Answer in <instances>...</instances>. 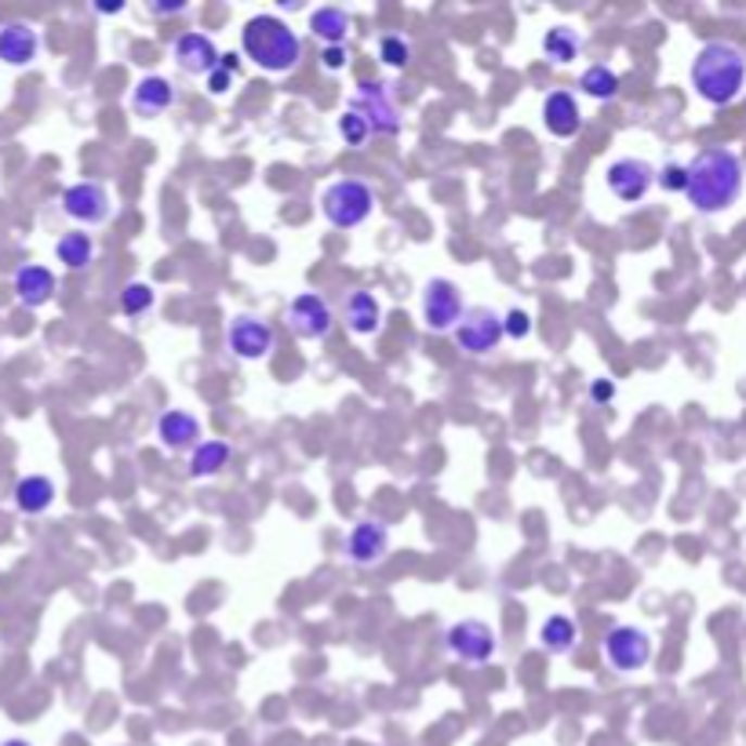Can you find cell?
<instances>
[{"instance_id": "1", "label": "cell", "mask_w": 746, "mask_h": 746, "mask_svg": "<svg viewBox=\"0 0 746 746\" xmlns=\"http://www.w3.org/2000/svg\"><path fill=\"white\" fill-rule=\"evenodd\" d=\"M746 168L743 157L729 147H707L688 161V204L699 215H721L743 197Z\"/></svg>"}, {"instance_id": "2", "label": "cell", "mask_w": 746, "mask_h": 746, "mask_svg": "<svg viewBox=\"0 0 746 746\" xmlns=\"http://www.w3.org/2000/svg\"><path fill=\"white\" fill-rule=\"evenodd\" d=\"M692 88L707 106H732L746 91V51L732 40H707L692 59Z\"/></svg>"}, {"instance_id": "3", "label": "cell", "mask_w": 746, "mask_h": 746, "mask_svg": "<svg viewBox=\"0 0 746 746\" xmlns=\"http://www.w3.org/2000/svg\"><path fill=\"white\" fill-rule=\"evenodd\" d=\"M241 51L266 74H292L303 59V40L277 15H252L241 29Z\"/></svg>"}, {"instance_id": "4", "label": "cell", "mask_w": 746, "mask_h": 746, "mask_svg": "<svg viewBox=\"0 0 746 746\" xmlns=\"http://www.w3.org/2000/svg\"><path fill=\"white\" fill-rule=\"evenodd\" d=\"M376 208V190L365 179H336L320 193V215L336 230H357Z\"/></svg>"}, {"instance_id": "5", "label": "cell", "mask_w": 746, "mask_h": 746, "mask_svg": "<svg viewBox=\"0 0 746 746\" xmlns=\"http://www.w3.org/2000/svg\"><path fill=\"white\" fill-rule=\"evenodd\" d=\"M600 648H605V659L608 667L616 673H637L645 670L652 662V652H656V641L645 627H634V623H616L612 630L600 641Z\"/></svg>"}, {"instance_id": "6", "label": "cell", "mask_w": 746, "mask_h": 746, "mask_svg": "<svg viewBox=\"0 0 746 746\" xmlns=\"http://www.w3.org/2000/svg\"><path fill=\"white\" fill-rule=\"evenodd\" d=\"M452 336H455V346H459L463 354L489 357L492 350H500V343L506 339L503 314H495L492 306H466L459 328H455Z\"/></svg>"}, {"instance_id": "7", "label": "cell", "mask_w": 746, "mask_h": 746, "mask_svg": "<svg viewBox=\"0 0 746 746\" xmlns=\"http://www.w3.org/2000/svg\"><path fill=\"white\" fill-rule=\"evenodd\" d=\"M422 325L430 331H455L459 328V320L466 314V303H463V292L459 285L448 281V277H430L427 285H422Z\"/></svg>"}, {"instance_id": "8", "label": "cell", "mask_w": 746, "mask_h": 746, "mask_svg": "<svg viewBox=\"0 0 746 746\" xmlns=\"http://www.w3.org/2000/svg\"><path fill=\"white\" fill-rule=\"evenodd\" d=\"M444 645H448L452 656L466 662V667H484V662L500 652V634H495L484 619H459V623L448 627Z\"/></svg>"}, {"instance_id": "9", "label": "cell", "mask_w": 746, "mask_h": 746, "mask_svg": "<svg viewBox=\"0 0 746 746\" xmlns=\"http://www.w3.org/2000/svg\"><path fill=\"white\" fill-rule=\"evenodd\" d=\"M346 110L361 113L371 131L376 135H397L401 131V113H397V102L390 99V91L382 80H365V85H357V91L350 96Z\"/></svg>"}, {"instance_id": "10", "label": "cell", "mask_w": 746, "mask_h": 746, "mask_svg": "<svg viewBox=\"0 0 746 746\" xmlns=\"http://www.w3.org/2000/svg\"><path fill=\"white\" fill-rule=\"evenodd\" d=\"M285 317H288V328H292L299 339H306V343L328 339V331L336 328V314H331L328 299L320 292H299L292 303H288Z\"/></svg>"}, {"instance_id": "11", "label": "cell", "mask_w": 746, "mask_h": 746, "mask_svg": "<svg viewBox=\"0 0 746 746\" xmlns=\"http://www.w3.org/2000/svg\"><path fill=\"white\" fill-rule=\"evenodd\" d=\"M277 336L269 328V320L255 317V314H237L226 328V346L237 361H263L274 350Z\"/></svg>"}, {"instance_id": "12", "label": "cell", "mask_w": 746, "mask_h": 746, "mask_svg": "<svg viewBox=\"0 0 746 746\" xmlns=\"http://www.w3.org/2000/svg\"><path fill=\"white\" fill-rule=\"evenodd\" d=\"M656 168L641 157H619L605 168V186L612 190V197H619L623 204H637L645 201L648 190L656 186Z\"/></svg>"}, {"instance_id": "13", "label": "cell", "mask_w": 746, "mask_h": 746, "mask_svg": "<svg viewBox=\"0 0 746 746\" xmlns=\"http://www.w3.org/2000/svg\"><path fill=\"white\" fill-rule=\"evenodd\" d=\"M62 212L80 226H102L113 212L110 190L102 182H74L62 193Z\"/></svg>"}, {"instance_id": "14", "label": "cell", "mask_w": 746, "mask_h": 746, "mask_svg": "<svg viewBox=\"0 0 746 746\" xmlns=\"http://www.w3.org/2000/svg\"><path fill=\"white\" fill-rule=\"evenodd\" d=\"M343 546H346V557L357 568H371L390 554V528L376 521V517H361V521L346 532Z\"/></svg>"}, {"instance_id": "15", "label": "cell", "mask_w": 746, "mask_h": 746, "mask_svg": "<svg viewBox=\"0 0 746 746\" xmlns=\"http://www.w3.org/2000/svg\"><path fill=\"white\" fill-rule=\"evenodd\" d=\"M219 62H223V51L208 34H182L175 40V66H179L182 74L208 77Z\"/></svg>"}, {"instance_id": "16", "label": "cell", "mask_w": 746, "mask_h": 746, "mask_svg": "<svg viewBox=\"0 0 746 746\" xmlns=\"http://www.w3.org/2000/svg\"><path fill=\"white\" fill-rule=\"evenodd\" d=\"M157 441L168 452H193L201 444V419L186 408H168L157 416Z\"/></svg>"}, {"instance_id": "17", "label": "cell", "mask_w": 746, "mask_h": 746, "mask_svg": "<svg viewBox=\"0 0 746 746\" xmlns=\"http://www.w3.org/2000/svg\"><path fill=\"white\" fill-rule=\"evenodd\" d=\"M543 128L557 135V139H572L583 128V113H579V102L572 91L557 88L543 99Z\"/></svg>"}, {"instance_id": "18", "label": "cell", "mask_w": 746, "mask_h": 746, "mask_svg": "<svg viewBox=\"0 0 746 746\" xmlns=\"http://www.w3.org/2000/svg\"><path fill=\"white\" fill-rule=\"evenodd\" d=\"M172 102H175V88H172V80L161 74L142 77L139 85L131 88V110L139 113V117H161Z\"/></svg>"}, {"instance_id": "19", "label": "cell", "mask_w": 746, "mask_h": 746, "mask_svg": "<svg viewBox=\"0 0 746 746\" xmlns=\"http://www.w3.org/2000/svg\"><path fill=\"white\" fill-rule=\"evenodd\" d=\"M37 48H40V37L34 26L8 23L0 29V62H8V66H29L37 59Z\"/></svg>"}, {"instance_id": "20", "label": "cell", "mask_w": 746, "mask_h": 746, "mask_svg": "<svg viewBox=\"0 0 746 746\" xmlns=\"http://www.w3.org/2000/svg\"><path fill=\"white\" fill-rule=\"evenodd\" d=\"M343 317H346V328L354 331V336H376L382 328V303L365 288H357V292L346 295L343 303Z\"/></svg>"}, {"instance_id": "21", "label": "cell", "mask_w": 746, "mask_h": 746, "mask_svg": "<svg viewBox=\"0 0 746 746\" xmlns=\"http://www.w3.org/2000/svg\"><path fill=\"white\" fill-rule=\"evenodd\" d=\"M15 295L23 306H45L55 295V274L48 266L29 263L15 274Z\"/></svg>"}, {"instance_id": "22", "label": "cell", "mask_w": 746, "mask_h": 746, "mask_svg": "<svg viewBox=\"0 0 746 746\" xmlns=\"http://www.w3.org/2000/svg\"><path fill=\"white\" fill-rule=\"evenodd\" d=\"M350 26H354V18H350L346 8H339V4H325V8H317V12H309V34L317 40H325V48L346 45Z\"/></svg>"}, {"instance_id": "23", "label": "cell", "mask_w": 746, "mask_h": 746, "mask_svg": "<svg viewBox=\"0 0 746 746\" xmlns=\"http://www.w3.org/2000/svg\"><path fill=\"white\" fill-rule=\"evenodd\" d=\"M226 463H230V444L219 441V438H208L190 452V459H186V473H190L193 481H204V478L223 473Z\"/></svg>"}, {"instance_id": "24", "label": "cell", "mask_w": 746, "mask_h": 746, "mask_svg": "<svg viewBox=\"0 0 746 746\" xmlns=\"http://www.w3.org/2000/svg\"><path fill=\"white\" fill-rule=\"evenodd\" d=\"M51 503H55V484L45 473H29L15 484V506L23 514H45Z\"/></svg>"}, {"instance_id": "25", "label": "cell", "mask_w": 746, "mask_h": 746, "mask_svg": "<svg viewBox=\"0 0 746 746\" xmlns=\"http://www.w3.org/2000/svg\"><path fill=\"white\" fill-rule=\"evenodd\" d=\"M539 645L551 656H568L579 645V627L572 623V616H551L539 627Z\"/></svg>"}, {"instance_id": "26", "label": "cell", "mask_w": 746, "mask_h": 746, "mask_svg": "<svg viewBox=\"0 0 746 746\" xmlns=\"http://www.w3.org/2000/svg\"><path fill=\"white\" fill-rule=\"evenodd\" d=\"M579 51H583V37L572 26H551L543 34V55L557 62V66H572Z\"/></svg>"}, {"instance_id": "27", "label": "cell", "mask_w": 746, "mask_h": 746, "mask_svg": "<svg viewBox=\"0 0 746 746\" xmlns=\"http://www.w3.org/2000/svg\"><path fill=\"white\" fill-rule=\"evenodd\" d=\"M55 255H59V263L66 269H88L91 258H96V241H91V233L69 230V233L59 237Z\"/></svg>"}, {"instance_id": "28", "label": "cell", "mask_w": 746, "mask_h": 746, "mask_svg": "<svg viewBox=\"0 0 746 746\" xmlns=\"http://www.w3.org/2000/svg\"><path fill=\"white\" fill-rule=\"evenodd\" d=\"M579 88H583V96H590V99L608 102V99L619 96V77H616V69H608V66H600V62H597V66L583 69Z\"/></svg>"}, {"instance_id": "29", "label": "cell", "mask_w": 746, "mask_h": 746, "mask_svg": "<svg viewBox=\"0 0 746 746\" xmlns=\"http://www.w3.org/2000/svg\"><path fill=\"white\" fill-rule=\"evenodd\" d=\"M153 306H157V292H153V285H147V281L124 285V292H121L124 317H142V314H150Z\"/></svg>"}, {"instance_id": "30", "label": "cell", "mask_w": 746, "mask_h": 746, "mask_svg": "<svg viewBox=\"0 0 746 746\" xmlns=\"http://www.w3.org/2000/svg\"><path fill=\"white\" fill-rule=\"evenodd\" d=\"M336 131H339V139H343L350 150H365V142L371 139V135H376V131H371V124L361 117V113H354V110L339 113Z\"/></svg>"}, {"instance_id": "31", "label": "cell", "mask_w": 746, "mask_h": 746, "mask_svg": "<svg viewBox=\"0 0 746 746\" xmlns=\"http://www.w3.org/2000/svg\"><path fill=\"white\" fill-rule=\"evenodd\" d=\"M379 59H382V66L404 69L412 62V45L401 34H387V37L379 40Z\"/></svg>"}, {"instance_id": "32", "label": "cell", "mask_w": 746, "mask_h": 746, "mask_svg": "<svg viewBox=\"0 0 746 746\" xmlns=\"http://www.w3.org/2000/svg\"><path fill=\"white\" fill-rule=\"evenodd\" d=\"M656 186L662 193H685L688 190V164H681V161L662 164L659 175H656Z\"/></svg>"}, {"instance_id": "33", "label": "cell", "mask_w": 746, "mask_h": 746, "mask_svg": "<svg viewBox=\"0 0 746 746\" xmlns=\"http://www.w3.org/2000/svg\"><path fill=\"white\" fill-rule=\"evenodd\" d=\"M503 328H506V339H517V343H521V339L532 336L535 325L528 309H510V314H503Z\"/></svg>"}, {"instance_id": "34", "label": "cell", "mask_w": 746, "mask_h": 746, "mask_svg": "<svg viewBox=\"0 0 746 746\" xmlns=\"http://www.w3.org/2000/svg\"><path fill=\"white\" fill-rule=\"evenodd\" d=\"M233 77H237V69L226 66V62H219V66L204 77V88H208V96H226V91L233 88Z\"/></svg>"}, {"instance_id": "35", "label": "cell", "mask_w": 746, "mask_h": 746, "mask_svg": "<svg viewBox=\"0 0 746 746\" xmlns=\"http://www.w3.org/2000/svg\"><path fill=\"white\" fill-rule=\"evenodd\" d=\"M616 393H619V387L612 379H590V401L600 404V408H608V404L616 401Z\"/></svg>"}, {"instance_id": "36", "label": "cell", "mask_w": 746, "mask_h": 746, "mask_svg": "<svg viewBox=\"0 0 746 746\" xmlns=\"http://www.w3.org/2000/svg\"><path fill=\"white\" fill-rule=\"evenodd\" d=\"M320 66H325L328 74H339V69L346 66V45H336V48L320 51Z\"/></svg>"}, {"instance_id": "37", "label": "cell", "mask_w": 746, "mask_h": 746, "mask_svg": "<svg viewBox=\"0 0 746 746\" xmlns=\"http://www.w3.org/2000/svg\"><path fill=\"white\" fill-rule=\"evenodd\" d=\"M150 12L153 15H182L186 4H182V0H172V4H150Z\"/></svg>"}, {"instance_id": "38", "label": "cell", "mask_w": 746, "mask_h": 746, "mask_svg": "<svg viewBox=\"0 0 746 746\" xmlns=\"http://www.w3.org/2000/svg\"><path fill=\"white\" fill-rule=\"evenodd\" d=\"M96 12H102V15H110V12H113V15H117V12H124V4H121V0H117V4H99Z\"/></svg>"}, {"instance_id": "39", "label": "cell", "mask_w": 746, "mask_h": 746, "mask_svg": "<svg viewBox=\"0 0 746 746\" xmlns=\"http://www.w3.org/2000/svg\"><path fill=\"white\" fill-rule=\"evenodd\" d=\"M0 746H34V743H26V739H4Z\"/></svg>"}]
</instances>
